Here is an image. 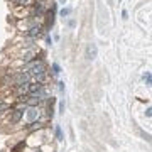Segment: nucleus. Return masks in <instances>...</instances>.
Masks as SVG:
<instances>
[{"label":"nucleus","mask_w":152,"mask_h":152,"mask_svg":"<svg viewBox=\"0 0 152 152\" xmlns=\"http://www.w3.org/2000/svg\"><path fill=\"white\" fill-rule=\"evenodd\" d=\"M31 80H32V78H31V75H29V71H26L24 68L12 71V86L27 85V83H31Z\"/></svg>","instance_id":"obj_1"},{"label":"nucleus","mask_w":152,"mask_h":152,"mask_svg":"<svg viewBox=\"0 0 152 152\" xmlns=\"http://www.w3.org/2000/svg\"><path fill=\"white\" fill-rule=\"evenodd\" d=\"M26 108H27V107H26V105L22 107V103H20V107L12 108L10 112H9V118H7L5 124H9V125H17L22 118H24V112H26Z\"/></svg>","instance_id":"obj_2"},{"label":"nucleus","mask_w":152,"mask_h":152,"mask_svg":"<svg viewBox=\"0 0 152 152\" xmlns=\"http://www.w3.org/2000/svg\"><path fill=\"white\" fill-rule=\"evenodd\" d=\"M24 113H26L27 124H34V122H39V120H41V117H42V110H41V107H27Z\"/></svg>","instance_id":"obj_3"},{"label":"nucleus","mask_w":152,"mask_h":152,"mask_svg":"<svg viewBox=\"0 0 152 152\" xmlns=\"http://www.w3.org/2000/svg\"><path fill=\"white\" fill-rule=\"evenodd\" d=\"M96 54H98L96 46H95V44H88V46H86V59L93 61L95 58H96Z\"/></svg>","instance_id":"obj_4"},{"label":"nucleus","mask_w":152,"mask_h":152,"mask_svg":"<svg viewBox=\"0 0 152 152\" xmlns=\"http://www.w3.org/2000/svg\"><path fill=\"white\" fill-rule=\"evenodd\" d=\"M12 4L15 7H20V9H26V7L32 5V0H12Z\"/></svg>","instance_id":"obj_5"},{"label":"nucleus","mask_w":152,"mask_h":152,"mask_svg":"<svg viewBox=\"0 0 152 152\" xmlns=\"http://www.w3.org/2000/svg\"><path fill=\"white\" fill-rule=\"evenodd\" d=\"M51 71H53V76H59L61 66L58 64V63H53V64H51Z\"/></svg>","instance_id":"obj_6"},{"label":"nucleus","mask_w":152,"mask_h":152,"mask_svg":"<svg viewBox=\"0 0 152 152\" xmlns=\"http://www.w3.org/2000/svg\"><path fill=\"white\" fill-rule=\"evenodd\" d=\"M56 139L58 140H64V135H63V129H61L59 125H56Z\"/></svg>","instance_id":"obj_7"},{"label":"nucleus","mask_w":152,"mask_h":152,"mask_svg":"<svg viewBox=\"0 0 152 152\" xmlns=\"http://www.w3.org/2000/svg\"><path fill=\"white\" fill-rule=\"evenodd\" d=\"M10 110H12V105H10V103L0 102V112H10Z\"/></svg>","instance_id":"obj_8"},{"label":"nucleus","mask_w":152,"mask_h":152,"mask_svg":"<svg viewBox=\"0 0 152 152\" xmlns=\"http://www.w3.org/2000/svg\"><path fill=\"white\" fill-rule=\"evenodd\" d=\"M59 14H61V17H68V15L71 14V9L64 7V9H61V12H59Z\"/></svg>","instance_id":"obj_9"},{"label":"nucleus","mask_w":152,"mask_h":152,"mask_svg":"<svg viewBox=\"0 0 152 152\" xmlns=\"http://www.w3.org/2000/svg\"><path fill=\"white\" fill-rule=\"evenodd\" d=\"M144 81H145V85H151L152 78H151V73H149V71H147L145 75H144Z\"/></svg>","instance_id":"obj_10"},{"label":"nucleus","mask_w":152,"mask_h":152,"mask_svg":"<svg viewBox=\"0 0 152 152\" xmlns=\"http://www.w3.org/2000/svg\"><path fill=\"white\" fill-rule=\"evenodd\" d=\"M64 108H66L64 102H59V112H61V113H64Z\"/></svg>","instance_id":"obj_11"},{"label":"nucleus","mask_w":152,"mask_h":152,"mask_svg":"<svg viewBox=\"0 0 152 152\" xmlns=\"http://www.w3.org/2000/svg\"><path fill=\"white\" fill-rule=\"evenodd\" d=\"M58 90H59V91H64V83H63V81L58 83Z\"/></svg>","instance_id":"obj_12"},{"label":"nucleus","mask_w":152,"mask_h":152,"mask_svg":"<svg viewBox=\"0 0 152 152\" xmlns=\"http://www.w3.org/2000/svg\"><path fill=\"white\" fill-rule=\"evenodd\" d=\"M151 112H152V110H151V107H149V108H147V110H145V117H151V115H152V113H151Z\"/></svg>","instance_id":"obj_13"},{"label":"nucleus","mask_w":152,"mask_h":152,"mask_svg":"<svg viewBox=\"0 0 152 152\" xmlns=\"http://www.w3.org/2000/svg\"><path fill=\"white\" fill-rule=\"evenodd\" d=\"M75 24H76V22H75V20H73V19H71V20H69V22H68V26H69V27H75Z\"/></svg>","instance_id":"obj_14"},{"label":"nucleus","mask_w":152,"mask_h":152,"mask_svg":"<svg viewBox=\"0 0 152 152\" xmlns=\"http://www.w3.org/2000/svg\"><path fill=\"white\" fill-rule=\"evenodd\" d=\"M122 17H124V19H127V17H129V12L124 10V12H122Z\"/></svg>","instance_id":"obj_15"},{"label":"nucleus","mask_w":152,"mask_h":152,"mask_svg":"<svg viewBox=\"0 0 152 152\" xmlns=\"http://www.w3.org/2000/svg\"><path fill=\"white\" fill-rule=\"evenodd\" d=\"M46 42H48V44H53V39L49 37V36H46Z\"/></svg>","instance_id":"obj_16"},{"label":"nucleus","mask_w":152,"mask_h":152,"mask_svg":"<svg viewBox=\"0 0 152 152\" xmlns=\"http://www.w3.org/2000/svg\"><path fill=\"white\" fill-rule=\"evenodd\" d=\"M59 4H66V0H59Z\"/></svg>","instance_id":"obj_17"},{"label":"nucleus","mask_w":152,"mask_h":152,"mask_svg":"<svg viewBox=\"0 0 152 152\" xmlns=\"http://www.w3.org/2000/svg\"><path fill=\"white\" fill-rule=\"evenodd\" d=\"M10 2H12V0H10Z\"/></svg>","instance_id":"obj_18"}]
</instances>
